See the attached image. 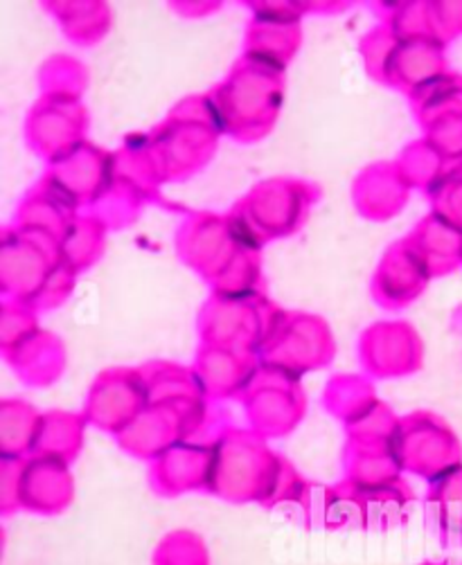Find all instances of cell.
Listing matches in <instances>:
<instances>
[{
    "label": "cell",
    "instance_id": "obj_1",
    "mask_svg": "<svg viewBox=\"0 0 462 565\" xmlns=\"http://www.w3.org/2000/svg\"><path fill=\"white\" fill-rule=\"evenodd\" d=\"M301 471L251 428L228 424L214 444L210 495L277 512L305 487Z\"/></svg>",
    "mask_w": 462,
    "mask_h": 565
},
{
    "label": "cell",
    "instance_id": "obj_2",
    "mask_svg": "<svg viewBox=\"0 0 462 565\" xmlns=\"http://www.w3.org/2000/svg\"><path fill=\"white\" fill-rule=\"evenodd\" d=\"M321 196V185L312 181L273 177L253 185L225 216L240 246L262 253L266 244L301 233Z\"/></svg>",
    "mask_w": 462,
    "mask_h": 565
},
{
    "label": "cell",
    "instance_id": "obj_3",
    "mask_svg": "<svg viewBox=\"0 0 462 565\" xmlns=\"http://www.w3.org/2000/svg\"><path fill=\"white\" fill-rule=\"evenodd\" d=\"M284 73L240 56L238 64L210 90L223 134L242 145L266 138L282 110Z\"/></svg>",
    "mask_w": 462,
    "mask_h": 565
},
{
    "label": "cell",
    "instance_id": "obj_4",
    "mask_svg": "<svg viewBox=\"0 0 462 565\" xmlns=\"http://www.w3.org/2000/svg\"><path fill=\"white\" fill-rule=\"evenodd\" d=\"M282 316L284 309L266 294L255 298H221L210 294L197 318L199 341L201 345L230 348L260 356Z\"/></svg>",
    "mask_w": 462,
    "mask_h": 565
},
{
    "label": "cell",
    "instance_id": "obj_5",
    "mask_svg": "<svg viewBox=\"0 0 462 565\" xmlns=\"http://www.w3.org/2000/svg\"><path fill=\"white\" fill-rule=\"evenodd\" d=\"M392 454L403 473H413L429 484L462 467V441L449 422L431 411L399 417Z\"/></svg>",
    "mask_w": 462,
    "mask_h": 565
},
{
    "label": "cell",
    "instance_id": "obj_6",
    "mask_svg": "<svg viewBox=\"0 0 462 565\" xmlns=\"http://www.w3.org/2000/svg\"><path fill=\"white\" fill-rule=\"evenodd\" d=\"M334 356L336 341L325 318L307 311H284L258 359L260 365L303 379L332 365Z\"/></svg>",
    "mask_w": 462,
    "mask_h": 565
},
{
    "label": "cell",
    "instance_id": "obj_7",
    "mask_svg": "<svg viewBox=\"0 0 462 565\" xmlns=\"http://www.w3.org/2000/svg\"><path fill=\"white\" fill-rule=\"evenodd\" d=\"M60 264V239L41 231L6 225L3 237H0V291H3V300L32 305Z\"/></svg>",
    "mask_w": 462,
    "mask_h": 565
},
{
    "label": "cell",
    "instance_id": "obj_8",
    "mask_svg": "<svg viewBox=\"0 0 462 565\" xmlns=\"http://www.w3.org/2000/svg\"><path fill=\"white\" fill-rule=\"evenodd\" d=\"M249 428L266 441L292 435L307 415V394L301 379L260 365L240 397Z\"/></svg>",
    "mask_w": 462,
    "mask_h": 565
},
{
    "label": "cell",
    "instance_id": "obj_9",
    "mask_svg": "<svg viewBox=\"0 0 462 565\" xmlns=\"http://www.w3.org/2000/svg\"><path fill=\"white\" fill-rule=\"evenodd\" d=\"M147 136L162 169L165 183H183L212 160L223 129L169 110L167 118L147 131Z\"/></svg>",
    "mask_w": 462,
    "mask_h": 565
},
{
    "label": "cell",
    "instance_id": "obj_10",
    "mask_svg": "<svg viewBox=\"0 0 462 565\" xmlns=\"http://www.w3.org/2000/svg\"><path fill=\"white\" fill-rule=\"evenodd\" d=\"M149 406V392L140 367H108L99 372L82 408L88 426L118 435Z\"/></svg>",
    "mask_w": 462,
    "mask_h": 565
},
{
    "label": "cell",
    "instance_id": "obj_11",
    "mask_svg": "<svg viewBox=\"0 0 462 565\" xmlns=\"http://www.w3.org/2000/svg\"><path fill=\"white\" fill-rule=\"evenodd\" d=\"M88 110L77 97L41 95L25 118V142L45 164L86 142Z\"/></svg>",
    "mask_w": 462,
    "mask_h": 565
},
{
    "label": "cell",
    "instance_id": "obj_12",
    "mask_svg": "<svg viewBox=\"0 0 462 565\" xmlns=\"http://www.w3.org/2000/svg\"><path fill=\"white\" fill-rule=\"evenodd\" d=\"M359 361L372 381L403 379L420 372L424 343L409 320H381L359 338Z\"/></svg>",
    "mask_w": 462,
    "mask_h": 565
},
{
    "label": "cell",
    "instance_id": "obj_13",
    "mask_svg": "<svg viewBox=\"0 0 462 565\" xmlns=\"http://www.w3.org/2000/svg\"><path fill=\"white\" fill-rule=\"evenodd\" d=\"M113 179V151L93 142H82L66 156L45 164L43 181L50 190L71 203L77 212L91 207Z\"/></svg>",
    "mask_w": 462,
    "mask_h": 565
},
{
    "label": "cell",
    "instance_id": "obj_14",
    "mask_svg": "<svg viewBox=\"0 0 462 565\" xmlns=\"http://www.w3.org/2000/svg\"><path fill=\"white\" fill-rule=\"evenodd\" d=\"M219 435L179 441L165 450L160 458L149 462L147 480L151 491L160 498H179L197 491L208 493L214 469V444Z\"/></svg>",
    "mask_w": 462,
    "mask_h": 565
},
{
    "label": "cell",
    "instance_id": "obj_15",
    "mask_svg": "<svg viewBox=\"0 0 462 565\" xmlns=\"http://www.w3.org/2000/svg\"><path fill=\"white\" fill-rule=\"evenodd\" d=\"M240 248L228 216L210 210L190 212L177 228L179 259L208 281Z\"/></svg>",
    "mask_w": 462,
    "mask_h": 565
},
{
    "label": "cell",
    "instance_id": "obj_16",
    "mask_svg": "<svg viewBox=\"0 0 462 565\" xmlns=\"http://www.w3.org/2000/svg\"><path fill=\"white\" fill-rule=\"evenodd\" d=\"M431 273L409 237L395 242L370 279V296L386 311L411 307L429 287Z\"/></svg>",
    "mask_w": 462,
    "mask_h": 565
},
{
    "label": "cell",
    "instance_id": "obj_17",
    "mask_svg": "<svg viewBox=\"0 0 462 565\" xmlns=\"http://www.w3.org/2000/svg\"><path fill=\"white\" fill-rule=\"evenodd\" d=\"M75 500V478L69 462L32 454L23 458L21 502L23 512L60 516Z\"/></svg>",
    "mask_w": 462,
    "mask_h": 565
},
{
    "label": "cell",
    "instance_id": "obj_18",
    "mask_svg": "<svg viewBox=\"0 0 462 565\" xmlns=\"http://www.w3.org/2000/svg\"><path fill=\"white\" fill-rule=\"evenodd\" d=\"M260 367V359L249 352L199 345L192 370L197 372L206 397L212 404L240 399Z\"/></svg>",
    "mask_w": 462,
    "mask_h": 565
},
{
    "label": "cell",
    "instance_id": "obj_19",
    "mask_svg": "<svg viewBox=\"0 0 462 565\" xmlns=\"http://www.w3.org/2000/svg\"><path fill=\"white\" fill-rule=\"evenodd\" d=\"M447 73V45L431 36H399L384 86L411 95Z\"/></svg>",
    "mask_w": 462,
    "mask_h": 565
},
{
    "label": "cell",
    "instance_id": "obj_20",
    "mask_svg": "<svg viewBox=\"0 0 462 565\" xmlns=\"http://www.w3.org/2000/svg\"><path fill=\"white\" fill-rule=\"evenodd\" d=\"M411 192L413 188L403 179L395 160L364 167L353 183L355 207L368 221H390L407 207Z\"/></svg>",
    "mask_w": 462,
    "mask_h": 565
},
{
    "label": "cell",
    "instance_id": "obj_21",
    "mask_svg": "<svg viewBox=\"0 0 462 565\" xmlns=\"http://www.w3.org/2000/svg\"><path fill=\"white\" fill-rule=\"evenodd\" d=\"M14 374L30 387H48L62 379L66 370V345L56 333L36 329L21 345L6 354Z\"/></svg>",
    "mask_w": 462,
    "mask_h": 565
},
{
    "label": "cell",
    "instance_id": "obj_22",
    "mask_svg": "<svg viewBox=\"0 0 462 565\" xmlns=\"http://www.w3.org/2000/svg\"><path fill=\"white\" fill-rule=\"evenodd\" d=\"M303 43V21H275L251 17L244 36L242 56L251 62L264 64L280 73L294 62Z\"/></svg>",
    "mask_w": 462,
    "mask_h": 565
},
{
    "label": "cell",
    "instance_id": "obj_23",
    "mask_svg": "<svg viewBox=\"0 0 462 565\" xmlns=\"http://www.w3.org/2000/svg\"><path fill=\"white\" fill-rule=\"evenodd\" d=\"M431 277H444L462 266V228L438 212H429L409 233Z\"/></svg>",
    "mask_w": 462,
    "mask_h": 565
},
{
    "label": "cell",
    "instance_id": "obj_24",
    "mask_svg": "<svg viewBox=\"0 0 462 565\" xmlns=\"http://www.w3.org/2000/svg\"><path fill=\"white\" fill-rule=\"evenodd\" d=\"M343 480L357 491H375L403 480V469L390 446H361L345 441Z\"/></svg>",
    "mask_w": 462,
    "mask_h": 565
},
{
    "label": "cell",
    "instance_id": "obj_25",
    "mask_svg": "<svg viewBox=\"0 0 462 565\" xmlns=\"http://www.w3.org/2000/svg\"><path fill=\"white\" fill-rule=\"evenodd\" d=\"M113 177L136 188L149 203L160 201L165 177L147 134L129 136L118 151H113Z\"/></svg>",
    "mask_w": 462,
    "mask_h": 565
},
{
    "label": "cell",
    "instance_id": "obj_26",
    "mask_svg": "<svg viewBox=\"0 0 462 565\" xmlns=\"http://www.w3.org/2000/svg\"><path fill=\"white\" fill-rule=\"evenodd\" d=\"M424 514L444 547H462V467L429 484Z\"/></svg>",
    "mask_w": 462,
    "mask_h": 565
},
{
    "label": "cell",
    "instance_id": "obj_27",
    "mask_svg": "<svg viewBox=\"0 0 462 565\" xmlns=\"http://www.w3.org/2000/svg\"><path fill=\"white\" fill-rule=\"evenodd\" d=\"M75 216H80V212L71 203H66L60 194L50 190L43 181H39L21 199L12 225L48 233L62 242Z\"/></svg>",
    "mask_w": 462,
    "mask_h": 565
},
{
    "label": "cell",
    "instance_id": "obj_28",
    "mask_svg": "<svg viewBox=\"0 0 462 565\" xmlns=\"http://www.w3.org/2000/svg\"><path fill=\"white\" fill-rule=\"evenodd\" d=\"M86 428H88V422L84 419L82 413L48 411L41 417L34 454L50 456L73 465L84 448Z\"/></svg>",
    "mask_w": 462,
    "mask_h": 565
},
{
    "label": "cell",
    "instance_id": "obj_29",
    "mask_svg": "<svg viewBox=\"0 0 462 565\" xmlns=\"http://www.w3.org/2000/svg\"><path fill=\"white\" fill-rule=\"evenodd\" d=\"M377 402L375 381L366 374H334L323 390V408L343 428L361 419Z\"/></svg>",
    "mask_w": 462,
    "mask_h": 565
},
{
    "label": "cell",
    "instance_id": "obj_30",
    "mask_svg": "<svg viewBox=\"0 0 462 565\" xmlns=\"http://www.w3.org/2000/svg\"><path fill=\"white\" fill-rule=\"evenodd\" d=\"M140 370L147 383L149 404H183L208 399L192 367L175 361H149L140 365Z\"/></svg>",
    "mask_w": 462,
    "mask_h": 565
},
{
    "label": "cell",
    "instance_id": "obj_31",
    "mask_svg": "<svg viewBox=\"0 0 462 565\" xmlns=\"http://www.w3.org/2000/svg\"><path fill=\"white\" fill-rule=\"evenodd\" d=\"M359 493L366 514V532H390L403 527L411 521L413 507L418 502L407 480H399L384 489Z\"/></svg>",
    "mask_w": 462,
    "mask_h": 565
},
{
    "label": "cell",
    "instance_id": "obj_32",
    "mask_svg": "<svg viewBox=\"0 0 462 565\" xmlns=\"http://www.w3.org/2000/svg\"><path fill=\"white\" fill-rule=\"evenodd\" d=\"M212 296L221 298H255L266 294V279L260 250L240 246L223 268L208 281Z\"/></svg>",
    "mask_w": 462,
    "mask_h": 565
},
{
    "label": "cell",
    "instance_id": "obj_33",
    "mask_svg": "<svg viewBox=\"0 0 462 565\" xmlns=\"http://www.w3.org/2000/svg\"><path fill=\"white\" fill-rule=\"evenodd\" d=\"M43 413L25 399L0 402V458L23 460L34 454Z\"/></svg>",
    "mask_w": 462,
    "mask_h": 565
},
{
    "label": "cell",
    "instance_id": "obj_34",
    "mask_svg": "<svg viewBox=\"0 0 462 565\" xmlns=\"http://www.w3.org/2000/svg\"><path fill=\"white\" fill-rule=\"evenodd\" d=\"M43 10L56 19L62 32L77 45L99 43L113 23L106 3H43Z\"/></svg>",
    "mask_w": 462,
    "mask_h": 565
},
{
    "label": "cell",
    "instance_id": "obj_35",
    "mask_svg": "<svg viewBox=\"0 0 462 565\" xmlns=\"http://www.w3.org/2000/svg\"><path fill=\"white\" fill-rule=\"evenodd\" d=\"M106 235L108 231L93 216V214H80L71 223V228L60 242V257L62 264L73 270L75 275L88 270L95 266L106 248Z\"/></svg>",
    "mask_w": 462,
    "mask_h": 565
},
{
    "label": "cell",
    "instance_id": "obj_36",
    "mask_svg": "<svg viewBox=\"0 0 462 565\" xmlns=\"http://www.w3.org/2000/svg\"><path fill=\"white\" fill-rule=\"evenodd\" d=\"M395 162L403 179L409 181V185L413 190H420L424 196H429L442 183V179L451 169L449 162L424 136L403 147Z\"/></svg>",
    "mask_w": 462,
    "mask_h": 565
},
{
    "label": "cell",
    "instance_id": "obj_37",
    "mask_svg": "<svg viewBox=\"0 0 462 565\" xmlns=\"http://www.w3.org/2000/svg\"><path fill=\"white\" fill-rule=\"evenodd\" d=\"M147 203V196H143L136 188L113 177L104 192L88 207V214H93L108 233L123 231L143 214Z\"/></svg>",
    "mask_w": 462,
    "mask_h": 565
},
{
    "label": "cell",
    "instance_id": "obj_38",
    "mask_svg": "<svg viewBox=\"0 0 462 565\" xmlns=\"http://www.w3.org/2000/svg\"><path fill=\"white\" fill-rule=\"evenodd\" d=\"M409 102L420 127L435 116H442V113L462 110V75L449 71L435 82L411 93Z\"/></svg>",
    "mask_w": 462,
    "mask_h": 565
},
{
    "label": "cell",
    "instance_id": "obj_39",
    "mask_svg": "<svg viewBox=\"0 0 462 565\" xmlns=\"http://www.w3.org/2000/svg\"><path fill=\"white\" fill-rule=\"evenodd\" d=\"M36 82L41 95L82 99L88 86V71L69 54H54L39 68Z\"/></svg>",
    "mask_w": 462,
    "mask_h": 565
},
{
    "label": "cell",
    "instance_id": "obj_40",
    "mask_svg": "<svg viewBox=\"0 0 462 565\" xmlns=\"http://www.w3.org/2000/svg\"><path fill=\"white\" fill-rule=\"evenodd\" d=\"M154 565H210V552L201 534L192 530H171L151 556Z\"/></svg>",
    "mask_w": 462,
    "mask_h": 565
},
{
    "label": "cell",
    "instance_id": "obj_41",
    "mask_svg": "<svg viewBox=\"0 0 462 565\" xmlns=\"http://www.w3.org/2000/svg\"><path fill=\"white\" fill-rule=\"evenodd\" d=\"M399 428V417L386 402H377L361 419L355 424L345 426V435L348 441L361 444V446H390Z\"/></svg>",
    "mask_w": 462,
    "mask_h": 565
},
{
    "label": "cell",
    "instance_id": "obj_42",
    "mask_svg": "<svg viewBox=\"0 0 462 565\" xmlns=\"http://www.w3.org/2000/svg\"><path fill=\"white\" fill-rule=\"evenodd\" d=\"M325 530L329 532H366V514L361 493L345 480L334 484Z\"/></svg>",
    "mask_w": 462,
    "mask_h": 565
},
{
    "label": "cell",
    "instance_id": "obj_43",
    "mask_svg": "<svg viewBox=\"0 0 462 565\" xmlns=\"http://www.w3.org/2000/svg\"><path fill=\"white\" fill-rule=\"evenodd\" d=\"M39 327V311L30 302L3 300L0 309V350L3 356L21 345Z\"/></svg>",
    "mask_w": 462,
    "mask_h": 565
},
{
    "label": "cell",
    "instance_id": "obj_44",
    "mask_svg": "<svg viewBox=\"0 0 462 565\" xmlns=\"http://www.w3.org/2000/svg\"><path fill=\"white\" fill-rule=\"evenodd\" d=\"M397 39H399V34L388 23L379 21V25H375L370 32H366L361 43H359V52H361L366 73L375 82H379L381 86L386 84L390 56H392V50L397 45Z\"/></svg>",
    "mask_w": 462,
    "mask_h": 565
},
{
    "label": "cell",
    "instance_id": "obj_45",
    "mask_svg": "<svg viewBox=\"0 0 462 565\" xmlns=\"http://www.w3.org/2000/svg\"><path fill=\"white\" fill-rule=\"evenodd\" d=\"M420 129L424 138L438 149V153L449 162V167L462 162V110L442 113V116H435Z\"/></svg>",
    "mask_w": 462,
    "mask_h": 565
},
{
    "label": "cell",
    "instance_id": "obj_46",
    "mask_svg": "<svg viewBox=\"0 0 462 565\" xmlns=\"http://www.w3.org/2000/svg\"><path fill=\"white\" fill-rule=\"evenodd\" d=\"M431 201V210L453 221L462 228V162L451 167L442 183L427 196Z\"/></svg>",
    "mask_w": 462,
    "mask_h": 565
},
{
    "label": "cell",
    "instance_id": "obj_47",
    "mask_svg": "<svg viewBox=\"0 0 462 565\" xmlns=\"http://www.w3.org/2000/svg\"><path fill=\"white\" fill-rule=\"evenodd\" d=\"M424 19L429 36L442 45L462 36V3H427Z\"/></svg>",
    "mask_w": 462,
    "mask_h": 565
},
{
    "label": "cell",
    "instance_id": "obj_48",
    "mask_svg": "<svg viewBox=\"0 0 462 565\" xmlns=\"http://www.w3.org/2000/svg\"><path fill=\"white\" fill-rule=\"evenodd\" d=\"M75 279H77V275L73 270H69L64 264H60V266L52 270V275L48 277L41 294L34 298L32 307L39 313L62 307L71 298V294L75 289Z\"/></svg>",
    "mask_w": 462,
    "mask_h": 565
},
{
    "label": "cell",
    "instance_id": "obj_49",
    "mask_svg": "<svg viewBox=\"0 0 462 565\" xmlns=\"http://www.w3.org/2000/svg\"><path fill=\"white\" fill-rule=\"evenodd\" d=\"M21 471H23V460L0 458V514L3 516L23 512Z\"/></svg>",
    "mask_w": 462,
    "mask_h": 565
},
{
    "label": "cell",
    "instance_id": "obj_50",
    "mask_svg": "<svg viewBox=\"0 0 462 565\" xmlns=\"http://www.w3.org/2000/svg\"><path fill=\"white\" fill-rule=\"evenodd\" d=\"M175 8L179 14H183V17H188V19H195V17H206V14H210V12H214V10H219V3H208V6H203V3H183V6H171Z\"/></svg>",
    "mask_w": 462,
    "mask_h": 565
},
{
    "label": "cell",
    "instance_id": "obj_51",
    "mask_svg": "<svg viewBox=\"0 0 462 565\" xmlns=\"http://www.w3.org/2000/svg\"><path fill=\"white\" fill-rule=\"evenodd\" d=\"M420 565H462L458 558H438V561H422Z\"/></svg>",
    "mask_w": 462,
    "mask_h": 565
}]
</instances>
